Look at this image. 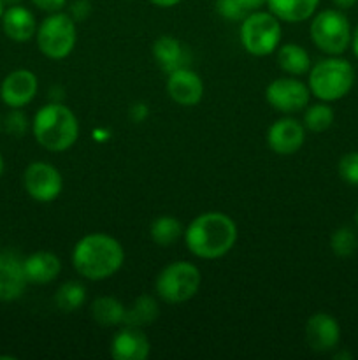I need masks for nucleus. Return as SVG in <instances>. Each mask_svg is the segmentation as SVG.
I'll use <instances>...</instances> for the list:
<instances>
[{
	"label": "nucleus",
	"instance_id": "nucleus-1",
	"mask_svg": "<svg viewBox=\"0 0 358 360\" xmlns=\"http://www.w3.org/2000/svg\"><path fill=\"white\" fill-rule=\"evenodd\" d=\"M235 241L237 225L228 214L218 211L199 214L185 231L186 248L197 259H221L234 248Z\"/></svg>",
	"mask_w": 358,
	"mask_h": 360
},
{
	"label": "nucleus",
	"instance_id": "nucleus-2",
	"mask_svg": "<svg viewBox=\"0 0 358 360\" xmlns=\"http://www.w3.org/2000/svg\"><path fill=\"white\" fill-rule=\"evenodd\" d=\"M125 262L121 243L104 232L86 234L72 250V266L90 281H104L114 276Z\"/></svg>",
	"mask_w": 358,
	"mask_h": 360
},
{
	"label": "nucleus",
	"instance_id": "nucleus-3",
	"mask_svg": "<svg viewBox=\"0 0 358 360\" xmlns=\"http://www.w3.org/2000/svg\"><path fill=\"white\" fill-rule=\"evenodd\" d=\"M32 132L44 150L62 153L76 144L79 137V122L65 104L49 102L35 112Z\"/></svg>",
	"mask_w": 358,
	"mask_h": 360
},
{
	"label": "nucleus",
	"instance_id": "nucleus-4",
	"mask_svg": "<svg viewBox=\"0 0 358 360\" xmlns=\"http://www.w3.org/2000/svg\"><path fill=\"white\" fill-rule=\"evenodd\" d=\"M354 83V70L347 60L339 56L319 60L309 69V90L323 102H336L346 97Z\"/></svg>",
	"mask_w": 358,
	"mask_h": 360
},
{
	"label": "nucleus",
	"instance_id": "nucleus-5",
	"mask_svg": "<svg viewBox=\"0 0 358 360\" xmlns=\"http://www.w3.org/2000/svg\"><path fill=\"white\" fill-rule=\"evenodd\" d=\"M200 281L202 278L199 267L185 260H178L160 271L154 288L158 297L167 304H183L195 297L200 288Z\"/></svg>",
	"mask_w": 358,
	"mask_h": 360
},
{
	"label": "nucleus",
	"instance_id": "nucleus-6",
	"mask_svg": "<svg viewBox=\"0 0 358 360\" xmlns=\"http://www.w3.org/2000/svg\"><path fill=\"white\" fill-rule=\"evenodd\" d=\"M239 35L249 55L269 56L281 42V23L270 11H253L242 20Z\"/></svg>",
	"mask_w": 358,
	"mask_h": 360
},
{
	"label": "nucleus",
	"instance_id": "nucleus-7",
	"mask_svg": "<svg viewBox=\"0 0 358 360\" xmlns=\"http://www.w3.org/2000/svg\"><path fill=\"white\" fill-rule=\"evenodd\" d=\"M76 21L67 13H51L35 32L39 51L51 60H63L72 53L76 46Z\"/></svg>",
	"mask_w": 358,
	"mask_h": 360
},
{
	"label": "nucleus",
	"instance_id": "nucleus-8",
	"mask_svg": "<svg viewBox=\"0 0 358 360\" xmlns=\"http://www.w3.org/2000/svg\"><path fill=\"white\" fill-rule=\"evenodd\" d=\"M312 42L330 56L343 55L351 44V27L347 18L337 9H325L316 14L309 28Z\"/></svg>",
	"mask_w": 358,
	"mask_h": 360
},
{
	"label": "nucleus",
	"instance_id": "nucleus-9",
	"mask_svg": "<svg viewBox=\"0 0 358 360\" xmlns=\"http://www.w3.org/2000/svg\"><path fill=\"white\" fill-rule=\"evenodd\" d=\"M23 186L37 202H53L63 190V179L58 169L48 162H32L23 174Z\"/></svg>",
	"mask_w": 358,
	"mask_h": 360
},
{
	"label": "nucleus",
	"instance_id": "nucleus-10",
	"mask_svg": "<svg viewBox=\"0 0 358 360\" xmlns=\"http://www.w3.org/2000/svg\"><path fill=\"white\" fill-rule=\"evenodd\" d=\"M309 97L311 90L307 84L302 83L300 79H295L293 76L277 77L270 81L265 90V98L270 108L284 115L302 111L309 104Z\"/></svg>",
	"mask_w": 358,
	"mask_h": 360
},
{
	"label": "nucleus",
	"instance_id": "nucleus-11",
	"mask_svg": "<svg viewBox=\"0 0 358 360\" xmlns=\"http://www.w3.org/2000/svg\"><path fill=\"white\" fill-rule=\"evenodd\" d=\"M39 90V81L32 70L18 69L4 77L0 84V98L11 109H21L30 104Z\"/></svg>",
	"mask_w": 358,
	"mask_h": 360
},
{
	"label": "nucleus",
	"instance_id": "nucleus-12",
	"mask_svg": "<svg viewBox=\"0 0 358 360\" xmlns=\"http://www.w3.org/2000/svg\"><path fill=\"white\" fill-rule=\"evenodd\" d=\"M305 127L295 118H281L269 127L267 144L277 155H293L304 146Z\"/></svg>",
	"mask_w": 358,
	"mask_h": 360
},
{
	"label": "nucleus",
	"instance_id": "nucleus-13",
	"mask_svg": "<svg viewBox=\"0 0 358 360\" xmlns=\"http://www.w3.org/2000/svg\"><path fill=\"white\" fill-rule=\"evenodd\" d=\"M340 327L329 313H314L305 322V341L309 348L318 354L333 350L339 345Z\"/></svg>",
	"mask_w": 358,
	"mask_h": 360
},
{
	"label": "nucleus",
	"instance_id": "nucleus-14",
	"mask_svg": "<svg viewBox=\"0 0 358 360\" xmlns=\"http://www.w3.org/2000/svg\"><path fill=\"white\" fill-rule=\"evenodd\" d=\"M28 280L23 259L11 252H0V302H11L25 294Z\"/></svg>",
	"mask_w": 358,
	"mask_h": 360
},
{
	"label": "nucleus",
	"instance_id": "nucleus-15",
	"mask_svg": "<svg viewBox=\"0 0 358 360\" xmlns=\"http://www.w3.org/2000/svg\"><path fill=\"white\" fill-rule=\"evenodd\" d=\"M167 94L175 104L192 108L197 105L204 97V83L197 72L188 67L174 70L168 74Z\"/></svg>",
	"mask_w": 358,
	"mask_h": 360
},
{
	"label": "nucleus",
	"instance_id": "nucleus-16",
	"mask_svg": "<svg viewBox=\"0 0 358 360\" xmlns=\"http://www.w3.org/2000/svg\"><path fill=\"white\" fill-rule=\"evenodd\" d=\"M151 343L140 327L123 326L111 341V357L114 360H146Z\"/></svg>",
	"mask_w": 358,
	"mask_h": 360
},
{
	"label": "nucleus",
	"instance_id": "nucleus-17",
	"mask_svg": "<svg viewBox=\"0 0 358 360\" xmlns=\"http://www.w3.org/2000/svg\"><path fill=\"white\" fill-rule=\"evenodd\" d=\"M0 21H2L4 34L14 42H28L32 37H35V32H37L34 13L21 4L7 7Z\"/></svg>",
	"mask_w": 358,
	"mask_h": 360
},
{
	"label": "nucleus",
	"instance_id": "nucleus-18",
	"mask_svg": "<svg viewBox=\"0 0 358 360\" xmlns=\"http://www.w3.org/2000/svg\"><path fill=\"white\" fill-rule=\"evenodd\" d=\"M23 269L28 283L48 285L62 273V260L51 252H35L23 259Z\"/></svg>",
	"mask_w": 358,
	"mask_h": 360
},
{
	"label": "nucleus",
	"instance_id": "nucleus-19",
	"mask_svg": "<svg viewBox=\"0 0 358 360\" xmlns=\"http://www.w3.org/2000/svg\"><path fill=\"white\" fill-rule=\"evenodd\" d=\"M151 51H153V56L154 60H157L158 65H160V69L167 74L188 65V51H186L185 46H183L178 39L172 37V35H160V37L153 42Z\"/></svg>",
	"mask_w": 358,
	"mask_h": 360
},
{
	"label": "nucleus",
	"instance_id": "nucleus-20",
	"mask_svg": "<svg viewBox=\"0 0 358 360\" xmlns=\"http://www.w3.org/2000/svg\"><path fill=\"white\" fill-rule=\"evenodd\" d=\"M319 0H267V7L279 21L300 23L316 13Z\"/></svg>",
	"mask_w": 358,
	"mask_h": 360
},
{
	"label": "nucleus",
	"instance_id": "nucleus-21",
	"mask_svg": "<svg viewBox=\"0 0 358 360\" xmlns=\"http://www.w3.org/2000/svg\"><path fill=\"white\" fill-rule=\"evenodd\" d=\"M126 308L121 301L111 295H102L91 302V316L97 323L104 327L123 326Z\"/></svg>",
	"mask_w": 358,
	"mask_h": 360
},
{
	"label": "nucleus",
	"instance_id": "nucleus-22",
	"mask_svg": "<svg viewBox=\"0 0 358 360\" xmlns=\"http://www.w3.org/2000/svg\"><path fill=\"white\" fill-rule=\"evenodd\" d=\"M277 65L290 76H302L311 69V58L300 44H284L277 49Z\"/></svg>",
	"mask_w": 358,
	"mask_h": 360
},
{
	"label": "nucleus",
	"instance_id": "nucleus-23",
	"mask_svg": "<svg viewBox=\"0 0 358 360\" xmlns=\"http://www.w3.org/2000/svg\"><path fill=\"white\" fill-rule=\"evenodd\" d=\"M160 316V308L158 302L154 301L151 295H139L135 301L132 302L130 308H126L125 322L123 326H133V327H146L157 322Z\"/></svg>",
	"mask_w": 358,
	"mask_h": 360
},
{
	"label": "nucleus",
	"instance_id": "nucleus-24",
	"mask_svg": "<svg viewBox=\"0 0 358 360\" xmlns=\"http://www.w3.org/2000/svg\"><path fill=\"white\" fill-rule=\"evenodd\" d=\"M150 236L158 246H171L178 243L181 236H185V232L178 218L164 214V217L154 218L150 227Z\"/></svg>",
	"mask_w": 358,
	"mask_h": 360
},
{
	"label": "nucleus",
	"instance_id": "nucleus-25",
	"mask_svg": "<svg viewBox=\"0 0 358 360\" xmlns=\"http://www.w3.org/2000/svg\"><path fill=\"white\" fill-rule=\"evenodd\" d=\"M55 302L56 308L62 311H76L86 302V287L79 281H67L56 290Z\"/></svg>",
	"mask_w": 358,
	"mask_h": 360
},
{
	"label": "nucleus",
	"instance_id": "nucleus-26",
	"mask_svg": "<svg viewBox=\"0 0 358 360\" xmlns=\"http://www.w3.org/2000/svg\"><path fill=\"white\" fill-rule=\"evenodd\" d=\"M333 123V109L329 104H314L305 109L304 127L311 132H325Z\"/></svg>",
	"mask_w": 358,
	"mask_h": 360
},
{
	"label": "nucleus",
	"instance_id": "nucleus-27",
	"mask_svg": "<svg viewBox=\"0 0 358 360\" xmlns=\"http://www.w3.org/2000/svg\"><path fill=\"white\" fill-rule=\"evenodd\" d=\"M330 248L337 257H351L358 248V238L353 229L340 227L330 238Z\"/></svg>",
	"mask_w": 358,
	"mask_h": 360
},
{
	"label": "nucleus",
	"instance_id": "nucleus-28",
	"mask_svg": "<svg viewBox=\"0 0 358 360\" xmlns=\"http://www.w3.org/2000/svg\"><path fill=\"white\" fill-rule=\"evenodd\" d=\"M28 127H30V123H28L27 115H25L21 109H13V111L6 116V120H4V129H6V132L14 137L25 136Z\"/></svg>",
	"mask_w": 358,
	"mask_h": 360
},
{
	"label": "nucleus",
	"instance_id": "nucleus-29",
	"mask_svg": "<svg viewBox=\"0 0 358 360\" xmlns=\"http://www.w3.org/2000/svg\"><path fill=\"white\" fill-rule=\"evenodd\" d=\"M339 176L343 178V181L358 186V151H351L340 158Z\"/></svg>",
	"mask_w": 358,
	"mask_h": 360
},
{
	"label": "nucleus",
	"instance_id": "nucleus-30",
	"mask_svg": "<svg viewBox=\"0 0 358 360\" xmlns=\"http://www.w3.org/2000/svg\"><path fill=\"white\" fill-rule=\"evenodd\" d=\"M216 11L221 18L228 21H242L249 14L239 4V0H216Z\"/></svg>",
	"mask_w": 358,
	"mask_h": 360
},
{
	"label": "nucleus",
	"instance_id": "nucleus-31",
	"mask_svg": "<svg viewBox=\"0 0 358 360\" xmlns=\"http://www.w3.org/2000/svg\"><path fill=\"white\" fill-rule=\"evenodd\" d=\"M91 11H93V7H91L90 0H74L69 6V16L77 23V21L86 20Z\"/></svg>",
	"mask_w": 358,
	"mask_h": 360
},
{
	"label": "nucleus",
	"instance_id": "nucleus-32",
	"mask_svg": "<svg viewBox=\"0 0 358 360\" xmlns=\"http://www.w3.org/2000/svg\"><path fill=\"white\" fill-rule=\"evenodd\" d=\"M32 4H34L37 9L51 14V13H58V11H62L63 7L67 6V0H32Z\"/></svg>",
	"mask_w": 358,
	"mask_h": 360
},
{
	"label": "nucleus",
	"instance_id": "nucleus-33",
	"mask_svg": "<svg viewBox=\"0 0 358 360\" xmlns=\"http://www.w3.org/2000/svg\"><path fill=\"white\" fill-rule=\"evenodd\" d=\"M147 116H150V109H147V105L144 102H135L130 108V118H132V122L142 123Z\"/></svg>",
	"mask_w": 358,
	"mask_h": 360
},
{
	"label": "nucleus",
	"instance_id": "nucleus-34",
	"mask_svg": "<svg viewBox=\"0 0 358 360\" xmlns=\"http://www.w3.org/2000/svg\"><path fill=\"white\" fill-rule=\"evenodd\" d=\"M239 4H241L248 13H253V11H258L260 7L267 6V0H239Z\"/></svg>",
	"mask_w": 358,
	"mask_h": 360
},
{
	"label": "nucleus",
	"instance_id": "nucleus-35",
	"mask_svg": "<svg viewBox=\"0 0 358 360\" xmlns=\"http://www.w3.org/2000/svg\"><path fill=\"white\" fill-rule=\"evenodd\" d=\"M150 2L154 4V6H158V7H174V6H178L181 0H150Z\"/></svg>",
	"mask_w": 358,
	"mask_h": 360
},
{
	"label": "nucleus",
	"instance_id": "nucleus-36",
	"mask_svg": "<svg viewBox=\"0 0 358 360\" xmlns=\"http://www.w3.org/2000/svg\"><path fill=\"white\" fill-rule=\"evenodd\" d=\"M357 2L358 0H333V4H336L339 9H350V7H353Z\"/></svg>",
	"mask_w": 358,
	"mask_h": 360
},
{
	"label": "nucleus",
	"instance_id": "nucleus-37",
	"mask_svg": "<svg viewBox=\"0 0 358 360\" xmlns=\"http://www.w3.org/2000/svg\"><path fill=\"white\" fill-rule=\"evenodd\" d=\"M351 46H353V53L358 58V27L354 28V34L351 35Z\"/></svg>",
	"mask_w": 358,
	"mask_h": 360
},
{
	"label": "nucleus",
	"instance_id": "nucleus-38",
	"mask_svg": "<svg viewBox=\"0 0 358 360\" xmlns=\"http://www.w3.org/2000/svg\"><path fill=\"white\" fill-rule=\"evenodd\" d=\"M333 359H336V360H340V359L350 360V359H351V354H347V352H340V354H336V355H333Z\"/></svg>",
	"mask_w": 358,
	"mask_h": 360
},
{
	"label": "nucleus",
	"instance_id": "nucleus-39",
	"mask_svg": "<svg viewBox=\"0 0 358 360\" xmlns=\"http://www.w3.org/2000/svg\"><path fill=\"white\" fill-rule=\"evenodd\" d=\"M2 2L6 4V6H16V4H21L23 0H2Z\"/></svg>",
	"mask_w": 358,
	"mask_h": 360
},
{
	"label": "nucleus",
	"instance_id": "nucleus-40",
	"mask_svg": "<svg viewBox=\"0 0 358 360\" xmlns=\"http://www.w3.org/2000/svg\"><path fill=\"white\" fill-rule=\"evenodd\" d=\"M4 174V158H2V153H0V178H2Z\"/></svg>",
	"mask_w": 358,
	"mask_h": 360
},
{
	"label": "nucleus",
	"instance_id": "nucleus-41",
	"mask_svg": "<svg viewBox=\"0 0 358 360\" xmlns=\"http://www.w3.org/2000/svg\"><path fill=\"white\" fill-rule=\"evenodd\" d=\"M4 6H6V4H4L2 0H0V20H2V16H4V11H6V7H4Z\"/></svg>",
	"mask_w": 358,
	"mask_h": 360
},
{
	"label": "nucleus",
	"instance_id": "nucleus-42",
	"mask_svg": "<svg viewBox=\"0 0 358 360\" xmlns=\"http://www.w3.org/2000/svg\"><path fill=\"white\" fill-rule=\"evenodd\" d=\"M357 224H358V210H357Z\"/></svg>",
	"mask_w": 358,
	"mask_h": 360
},
{
	"label": "nucleus",
	"instance_id": "nucleus-43",
	"mask_svg": "<svg viewBox=\"0 0 358 360\" xmlns=\"http://www.w3.org/2000/svg\"><path fill=\"white\" fill-rule=\"evenodd\" d=\"M0 127H2V120H0Z\"/></svg>",
	"mask_w": 358,
	"mask_h": 360
},
{
	"label": "nucleus",
	"instance_id": "nucleus-44",
	"mask_svg": "<svg viewBox=\"0 0 358 360\" xmlns=\"http://www.w3.org/2000/svg\"><path fill=\"white\" fill-rule=\"evenodd\" d=\"M125 2H132V0H125Z\"/></svg>",
	"mask_w": 358,
	"mask_h": 360
}]
</instances>
